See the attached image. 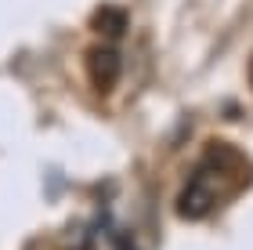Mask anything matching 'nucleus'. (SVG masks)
<instances>
[{"mask_svg": "<svg viewBox=\"0 0 253 250\" xmlns=\"http://www.w3.org/2000/svg\"><path fill=\"white\" fill-rule=\"evenodd\" d=\"M116 69H120V51L112 48V44H98V48L90 51V73L98 76V84L109 87L112 76H116Z\"/></svg>", "mask_w": 253, "mask_h": 250, "instance_id": "f03ea898", "label": "nucleus"}, {"mask_svg": "<svg viewBox=\"0 0 253 250\" xmlns=\"http://www.w3.org/2000/svg\"><path fill=\"white\" fill-rule=\"evenodd\" d=\"M221 156L224 160H217V149H213L192 170V178L185 181V189H181V196H177V214L181 218L203 221V218H210V214H217L235 196V189H239V181H235V167L239 163H232L235 152L221 149Z\"/></svg>", "mask_w": 253, "mask_h": 250, "instance_id": "f257e3e1", "label": "nucleus"}]
</instances>
